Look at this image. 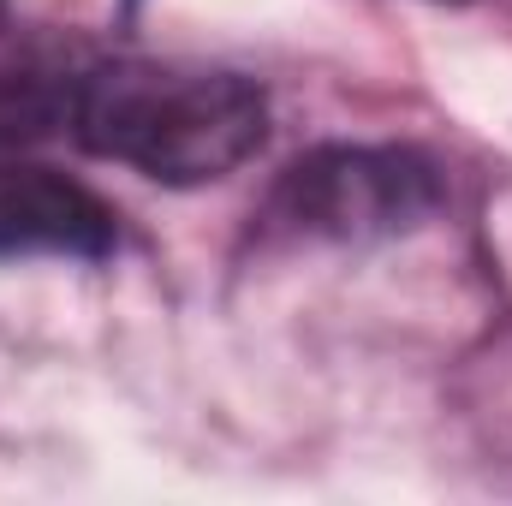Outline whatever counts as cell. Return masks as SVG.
Listing matches in <instances>:
<instances>
[{
	"label": "cell",
	"mask_w": 512,
	"mask_h": 506,
	"mask_svg": "<svg viewBox=\"0 0 512 506\" xmlns=\"http://www.w3.org/2000/svg\"><path fill=\"white\" fill-rule=\"evenodd\" d=\"M72 137L155 185H215L268 137V102L251 78L191 60H102L72 78Z\"/></svg>",
	"instance_id": "obj_1"
},
{
	"label": "cell",
	"mask_w": 512,
	"mask_h": 506,
	"mask_svg": "<svg viewBox=\"0 0 512 506\" xmlns=\"http://www.w3.org/2000/svg\"><path fill=\"white\" fill-rule=\"evenodd\" d=\"M441 197V167L423 149L328 143L280 173L268 197V227L304 245H382L417 233L441 209Z\"/></svg>",
	"instance_id": "obj_2"
},
{
	"label": "cell",
	"mask_w": 512,
	"mask_h": 506,
	"mask_svg": "<svg viewBox=\"0 0 512 506\" xmlns=\"http://www.w3.org/2000/svg\"><path fill=\"white\" fill-rule=\"evenodd\" d=\"M114 239H120L114 209L90 185L54 167H24V161L0 167V256L96 262L114 251Z\"/></svg>",
	"instance_id": "obj_3"
}]
</instances>
